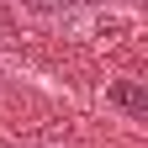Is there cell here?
I'll use <instances>...</instances> for the list:
<instances>
[{"label": "cell", "instance_id": "obj_1", "mask_svg": "<svg viewBox=\"0 0 148 148\" xmlns=\"http://www.w3.org/2000/svg\"><path fill=\"white\" fill-rule=\"evenodd\" d=\"M111 101H116V106L127 111V116H143V111H148V101H143V90H138L132 79H122V85H111Z\"/></svg>", "mask_w": 148, "mask_h": 148}, {"label": "cell", "instance_id": "obj_2", "mask_svg": "<svg viewBox=\"0 0 148 148\" xmlns=\"http://www.w3.org/2000/svg\"><path fill=\"white\" fill-rule=\"evenodd\" d=\"M27 11L37 16H74V11H85V5H95V0H21Z\"/></svg>", "mask_w": 148, "mask_h": 148}, {"label": "cell", "instance_id": "obj_3", "mask_svg": "<svg viewBox=\"0 0 148 148\" xmlns=\"http://www.w3.org/2000/svg\"><path fill=\"white\" fill-rule=\"evenodd\" d=\"M42 148H64V143H42Z\"/></svg>", "mask_w": 148, "mask_h": 148}]
</instances>
